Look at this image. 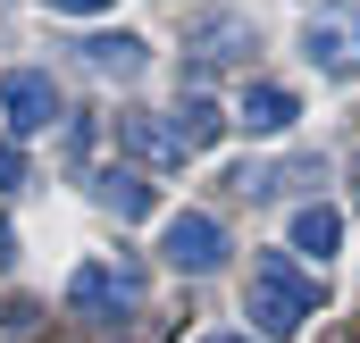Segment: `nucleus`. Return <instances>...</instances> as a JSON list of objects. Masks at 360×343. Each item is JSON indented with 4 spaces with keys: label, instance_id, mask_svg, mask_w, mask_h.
<instances>
[{
    "label": "nucleus",
    "instance_id": "obj_12",
    "mask_svg": "<svg viewBox=\"0 0 360 343\" xmlns=\"http://www.w3.org/2000/svg\"><path fill=\"white\" fill-rule=\"evenodd\" d=\"M42 8H51V17H109L117 0H42Z\"/></svg>",
    "mask_w": 360,
    "mask_h": 343
},
{
    "label": "nucleus",
    "instance_id": "obj_5",
    "mask_svg": "<svg viewBox=\"0 0 360 343\" xmlns=\"http://www.w3.org/2000/svg\"><path fill=\"white\" fill-rule=\"evenodd\" d=\"M0 109H8L17 134H51V126H59V84H51V67H8V76H0Z\"/></svg>",
    "mask_w": 360,
    "mask_h": 343
},
{
    "label": "nucleus",
    "instance_id": "obj_7",
    "mask_svg": "<svg viewBox=\"0 0 360 343\" xmlns=\"http://www.w3.org/2000/svg\"><path fill=\"white\" fill-rule=\"evenodd\" d=\"M335 243H344V218H335L327 201H302L293 226H285V252L293 259H335Z\"/></svg>",
    "mask_w": 360,
    "mask_h": 343
},
{
    "label": "nucleus",
    "instance_id": "obj_10",
    "mask_svg": "<svg viewBox=\"0 0 360 343\" xmlns=\"http://www.w3.org/2000/svg\"><path fill=\"white\" fill-rule=\"evenodd\" d=\"M92 201H101V209H109L117 226H134V218H151V184H143L134 168H101V176H92Z\"/></svg>",
    "mask_w": 360,
    "mask_h": 343
},
{
    "label": "nucleus",
    "instance_id": "obj_1",
    "mask_svg": "<svg viewBox=\"0 0 360 343\" xmlns=\"http://www.w3.org/2000/svg\"><path fill=\"white\" fill-rule=\"evenodd\" d=\"M243 310H252V327L269 343H293L310 327V310H319V285L302 276V259L293 252H260L252 259V293H243Z\"/></svg>",
    "mask_w": 360,
    "mask_h": 343
},
{
    "label": "nucleus",
    "instance_id": "obj_3",
    "mask_svg": "<svg viewBox=\"0 0 360 343\" xmlns=\"http://www.w3.org/2000/svg\"><path fill=\"white\" fill-rule=\"evenodd\" d=\"M143 302V268L134 259H84L76 276H68V310L76 318H117V310H134Z\"/></svg>",
    "mask_w": 360,
    "mask_h": 343
},
{
    "label": "nucleus",
    "instance_id": "obj_4",
    "mask_svg": "<svg viewBox=\"0 0 360 343\" xmlns=\"http://www.w3.org/2000/svg\"><path fill=\"white\" fill-rule=\"evenodd\" d=\"M160 259L184 268V276H210V268L226 259V226H218L210 209H176V218L160 226Z\"/></svg>",
    "mask_w": 360,
    "mask_h": 343
},
{
    "label": "nucleus",
    "instance_id": "obj_2",
    "mask_svg": "<svg viewBox=\"0 0 360 343\" xmlns=\"http://www.w3.org/2000/svg\"><path fill=\"white\" fill-rule=\"evenodd\" d=\"M302 59H310L319 76H344V84H352L360 76V8H344V0L310 8V17H302Z\"/></svg>",
    "mask_w": 360,
    "mask_h": 343
},
{
    "label": "nucleus",
    "instance_id": "obj_6",
    "mask_svg": "<svg viewBox=\"0 0 360 343\" xmlns=\"http://www.w3.org/2000/svg\"><path fill=\"white\" fill-rule=\"evenodd\" d=\"M84 51V67L101 76V84H134L143 67H151V42L143 34H92V42H76Z\"/></svg>",
    "mask_w": 360,
    "mask_h": 343
},
{
    "label": "nucleus",
    "instance_id": "obj_9",
    "mask_svg": "<svg viewBox=\"0 0 360 343\" xmlns=\"http://www.w3.org/2000/svg\"><path fill=\"white\" fill-rule=\"evenodd\" d=\"M117 134H126V143H134V151H143L151 168H184V160H193V151H184V134H176V126H160L151 109H134V117H117Z\"/></svg>",
    "mask_w": 360,
    "mask_h": 343
},
{
    "label": "nucleus",
    "instance_id": "obj_8",
    "mask_svg": "<svg viewBox=\"0 0 360 343\" xmlns=\"http://www.w3.org/2000/svg\"><path fill=\"white\" fill-rule=\"evenodd\" d=\"M293 117H302V101H293L285 84H252V92H243V109H235V126H243V134H260V143H276Z\"/></svg>",
    "mask_w": 360,
    "mask_h": 343
},
{
    "label": "nucleus",
    "instance_id": "obj_14",
    "mask_svg": "<svg viewBox=\"0 0 360 343\" xmlns=\"http://www.w3.org/2000/svg\"><path fill=\"white\" fill-rule=\"evenodd\" d=\"M17 268V235H8V218H0V276Z\"/></svg>",
    "mask_w": 360,
    "mask_h": 343
},
{
    "label": "nucleus",
    "instance_id": "obj_15",
    "mask_svg": "<svg viewBox=\"0 0 360 343\" xmlns=\"http://www.w3.org/2000/svg\"><path fill=\"white\" fill-rule=\"evenodd\" d=\"M201 343H252V335H201Z\"/></svg>",
    "mask_w": 360,
    "mask_h": 343
},
{
    "label": "nucleus",
    "instance_id": "obj_11",
    "mask_svg": "<svg viewBox=\"0 0 360 343\" xmlns=\"http://www.w3.org/2000/svg\"><path fill=\"white\" fill-rule=\"evenodd\" d=\"M226 126H235V117H226L210 92H184V101H176V134H184V151H210Z\"/></svg>",
    "mask_w": 360,
    "mask_h": 343
},
{
    "label": "nucleus",
    "instance_id": "obj_13",
    "mask_svg": "<svg viewBox=\"0 0 360 343\" xmlns=\"http://www.w3.org/2000/svg\"><path fill=\"white\" fill-rule=\"evenodd\" d=\"M8 184H25V151H17V143H0V193H8Z\"/></svg>",
    "mask_w": 360,
    "mask_h": 343
}]
</instances>
